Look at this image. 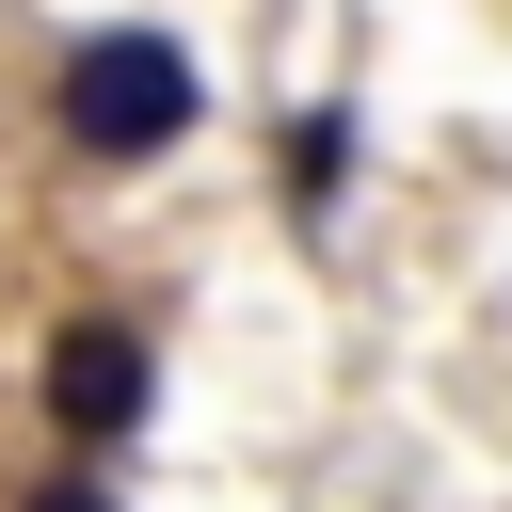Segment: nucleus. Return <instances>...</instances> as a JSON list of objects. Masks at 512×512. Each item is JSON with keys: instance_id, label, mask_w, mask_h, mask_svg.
<instances>
[{"instance_id": "f257e3e1", "label": "nucleus", "mask_w": 512, "mask_h": 512, "mask_svg": "<svg viewBox=\"0 0 512 512\" xmlns=\"http://www.w3.org/2000/svg\"><path fill=\"white\" fill-rule=\"evenodd\" d=\"M48 128L80 144V160H160L176 128H192V48L176 32H80L64 48V80H48Z\"/></svg>"}, {"instance_id": "7ed1b4c3", "label": "nucleus", "mask_w": 512, "mask_h": 512, "mask_svg": "<svg viewBox=\"0 0 512 512\" xmlns=\"http://www.w3.org/2000/svg\"><path fill=\"white\" fill-rule=\"evenodd\" d=\"M336 176H352V112H304V128H288V192L336 208Z\"/></svg>"}, {"instance_id": "f03ea898", "label": "nucleus", "mask_w": 512, "mask_h": 512, "mask_svg": "<svg viewBox=\"0 0 512 512\" xmlns=\"http://www.w3.org/2000/svg\"><path fill=\"white\" fill-rule=\"evenodd\" d=\"M144 400H160V368H144L128 320H64V336H48V416H64L80 448H128Z\"/></svg>"}, {"instance_id": "20e7f679", "label": "nucleus", "mask_w": 512, "mask_h": 512, "mask_svg": "<svg viewBox=\"0 0 512 512\" xmlns=\"http://www.w3.org/2000/svg\"><path fill=\"white\" fill-rule=\"evenodd\" d=\"M16 512H112V496H96V480H48V496H16Z\"/></svg>"}]
</instances>
